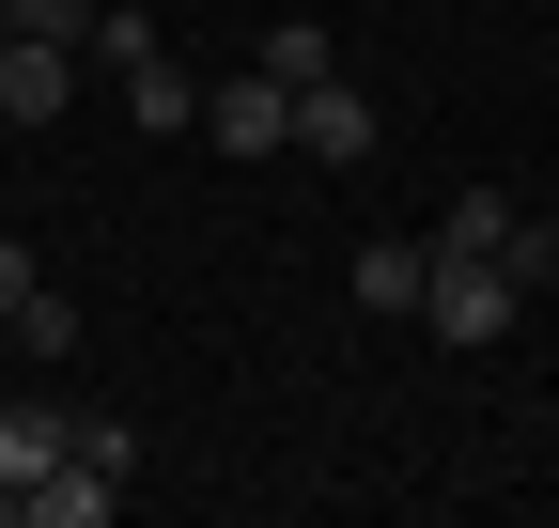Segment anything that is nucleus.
<instances>
[{
    "instance_id": "nucleus-10",
    "label": "nucleus",
    "mask_w": 559,
    "mask_h": 528,
    "mask_svg": "<svg viewBox=\"0 0 559 528\" xmlns=\"http://www.w3.org/2000/svg\"><path fill=\"white\" fill-rule=\"evenodd\" d=\"M62 451H79V467H109V482H124V467H140V435H124V420H109V405H79V420H62Z\"/></svg>"
},
{
    "instance_id": "nucleus-3",
    "label": "nucleus",
    "mask_w": 559,
    "mask_h": 528,
    "mask_svg": "<svg viewBox=\"0 0 559 528\" xmlns=\"http://www.w3.org/2000/svg\"><path fill=\"white\" fill-rule=\"evenodd\" d=\"M202 124H218V156H280V141H296V79H264V62H249V79L202 94Z\"/></svg>"
},
{
    "instance_id": "nucleus-11",
    "label": "nucleus",
    "mask_w": 559,
    "mask_h": 528,
    "mask_svg": "<svg viewBox=\"0 0 559 528\" xmlns=\"http://www.w3.org/2000/svg\"><path fill=\"white\" fill-rule=\"evenodd\" d=\"M264 79H296V94H311V79H326V32H311V16H280V32H264Z\"/></svg>"
},
{
    "instance_id": "nucleus-2",
    "label": "nucleus",
    "mask_w": 559,
    "mask_h": 528,
    "mask_svg": "<svg viewBox=\"0 0 559 528\" xmlns=\"http://www.w3.org/2000/svg\"><path fill=\"white\" fill-rule=\"evenodd\" d=\"M513 311H528V280L498 249H436V233H419V326H436V343H498Z\"/></svg>"
},
{
    "instance_id": "nucleus-9",
    "label": "nucleus",
    "mask_w": 559,
    "mask_h": 528,
    "mask_svg": "<svg viewBox=\"0 0 559 528\" xmlns=\"http://www.w3.org/2000/svg\"><path fill=\"white\" fill-rule=\"evenodd\" d=\"M513 218H528V203H513V187H466V203L436 218V249H513Z\"/></svg>"
},
{
    "instance_id": "nucleus-12",
    "label": "nucleus",
    "mask_w": 559,
    "mask_h": 528,
    "mask_svg": "<svg viewBox=\"0 0 559 528\" xmlns=\"http://www.w3.org/2000/svg\"><path fill=\"white\" fill-rule=\"evenodd\" d=\"M16 32H47V47H94V0H0Z\"/></svg>"
},
{
    "instance_id": "nucleus-5",
    "label": "nucleus",
    "mask_w": 559,
    "mask_h": 528,
    "mask_svg": "<svg viewBox=\"0 0 559 528\" xmlns=\"http://www.w3.org/2000/svg\"><path fill=\"white\" fill-rule=\"evenodd\" d=\"M296 156H326V171H358V156H373V109L342 94V62H326L311 94H296Z\"/></svg>"
},
{
    "instance_id": "nucleus-1",
    "label": "nucleus",
    "mask_w": 559,
    "mask_h": 528,
    "mask_svg": "<svg viewBox=\"0 0 559 528\" xmlns=\"http://www.w3.org/2000/svg\"><path fill=\"white\" fill-rule=\"evenodd\" d=\"M94 62L124 79V124H140V141H187V124H202V79H187V62L156 47V16H124V0H94Z\"/></svg>"
},
{
    "instance_id": "nucleus-4",
    "label": "nucleus",
    "mask_w": 559,
    "mask_h": 528,
    "mask_svg": "<svg viewBox=\"0 0 559 528\" xmlns=\"http://www.w3.org/2000/svg\"><path fill=\"white\" fill-rule=\"evenodd\" d=\"M62 94H79V47H47V32H0V124H47Z\"/></svg>"
},
{
    "instance_id": "nucleus-14",
    "label": "nucleus",
    "mask_w": 559,
    "mask_h": 528,
    "mask_svg": "<svg viewBox=\"0 0 559 528\" xmlns=\"http://www.w3.org/2000/svg\"><path fill=\"white\" fill-rule=\"evenodd\" d=\"M0 32H16V16H0Z\"/></svg>"
},
{
    "instance_id": "nucleus-7",
    "label": "nucleus",
    "mask_w": 559,
    "mask_h": 528,
    "mask_svg": "<svg viewBox=\"0 0 559 528\" xmlns=\"http://www.w3.org/2000/svg\"><path fill=\"white\" fill-rule=\"evenodd\" d=\"M358 311H419V233H373L358 249Z\"/></svg>"
},
{
    "instance_id": "nucleus-8",
    "label": "nucleus",
    "mask_w": 559,
    "mask_h": 528,
    "mask_svg": "<svg viewBox=\"0 0 559 528\" xmlns=\"http://www.w3.org/2000/svg\"><path fill=\"white\" fill-rule=\"evenodd\" d=\"M0 326H16V343H32V358H79V296H62V280H32L16 311H0Z\"/></svg>"
},
{
    "instance_id": "nucleus-6",
    "label": "nucleus",
    "mask_w": 559,
    "mask_h": 528,
    "mask_svg": "<svg viewBox=\"0 0 559 528\" xmlns=\"http://www.w3.org/2000/svg\"><path fill=\"white\" fill-rule=\"evenodd\" d=\"M62 420H79V405H62V388H32V405H0V497L62 467Z\"/></svg>"
},
{
    "instance_id": "nucleus-13",
    "label": "nucleus",
    "mask_w": 559,
    "mask_h": 528,
    "mask_svg": "<svg viewBox=\"0 0 559 528\" xmlns=\"http://www.w3.org/2000/svg\"><path fill=\"white\" fill-rule=\"evenodd\" d=\"M32 280H47V264H32V249H16V233H0V311H16V296H32Z\"/></svg>"
}]
</instances>
